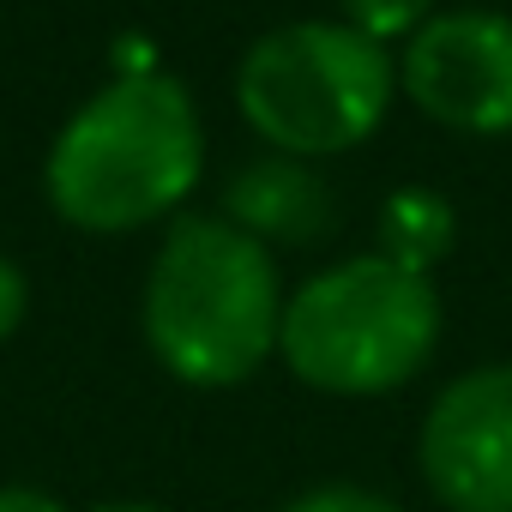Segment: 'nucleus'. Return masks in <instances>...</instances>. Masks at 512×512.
Instances as JSON below:
<instances>
[{
	"mask_svg": "<svg viewBox=\"0 0 512 512\" xmlns=\"http://www.w3.org/2000/svg\"><path fill=\"white\" fill-rule=\"evenodd\" d=\"M0 512H67V506L37 482H7L0 488Z\"/></svg>",
	"mask_w": 512,
	"mask_h": 512,
	"instance_id": "nucleus-12",
	"label": "nucleus"
},
{
	"mask_svg": "<svg viewBox=\"0 0 512 512\" xmlns=\"http://www.w3.org/2000/svg\"><path fill=\"white\" fill-rule=\"evenodd\" d=\"M284 326L272 247L229 217H175L145 278V344L181 386L223 392L253 380Z\"/></svg>",
	"mask_w": 512,
	"mask_h": 512,
	"instance_id": "nucleus-2",
	"label": "nucleus"
},
{
	"mask_svg": "<svg viewBox=\"0 0 512 512\" xmlns=\"http://www.w3.org/2000/svg\"><path fill=\"white\" fill-rule=\"evenodd\" d=\"M428 7H434V0H344V25L386 49V43L422 31L428 25Z\"/></svg>",
	"mask_w": 512,
	"mask_h": 512,
	"instance_id": "nucleus-9",
	"label": "nucleus"
},
{
	"mask_svg": "<svg viewBox=\"0 0 512 512\" xmlns=\"http://www.w3.org/2000/svg\"><path fill=\"white\" fill-rule=\"evenodd\" d=\"M404 91L452 133H512V19L488 7L428 19L404 49Z\"/></svg>",
	"mask_w": 512,
	"mask_h": 512,
	"instance_id": "nucleus-6",
	"label": "nucleus"
},
{
	"mask_svg": "<svg viewBox=\"0 0 512 512\" xmlns=\"http://www.w3.org/2000/svg\"><path fill=\"white\" fill-rule=\"evenodd\" d=\"M223 217L266 247H308V241L332 235L338 199L302 157H260L229 181Z\"/></svg>",
	"mask_w": 512,
	"mask_h": 512,
	"instance_id": "nucleus-7",
	"label": "nucleus"
},
{
	"mask_svg": "<svg viewBox=\"0 0 512 512\" xmlns=\"http://www.w3.org/2000/svg\"><path fill=\"white\" fill-rule=\"evenodd\" d=\"M205 169V127L169 73H121L55 133L43 187L61 223L127 235L169 217Z\"/></svg>",
	"mask_w": 512,
	"mask_h": 512,
	"instance_id": "nucleus-1",
	"label": "nucleus"
},
{
	"mask_svg": "<svg viewBox=\"0 0 512 512\" xmlns=\"http://www.w3.org/2000/svg\"><path fill=\"white\" fill-rule=\"evenodd\" d=\"M284 512H404V506L374 494V488H362V482H320V488L296 494Z\"/></svg>",
	"mask_w": 512,
	"mask_h": 512,
	"instance_id": "nucleus-10",
	"label": "nucleus"
},
{
	"mask_svg": "<svg viewBox=\"0 0 512 512\" xmlns=\"http://www.w3.org/2000/svg\"><path fill=\"white\" fill-rule=\"evenodd\" d=\"M374 241H380L374 247L380 260L428 278L446 253H452V241H458V211L440 193H428V187H398L380 205V217H374Z\"/></svg>",
	"mask_w": 512,
	"mask_h": 512,
	"instance_id": "nucleus-8",
	"label": "nucleus"
},
{
	"mask_svg": "<svg viewBox=\"0 0 512 512\" xmlns=\"http://www.w3.org/2000/svg\"><path fill=\"white\" fill-rule=\"evenodd\" d=\"M25 314H31V284H25V272L7 260V253H0V344L25 326Z\"/></svg>",
	"mask_w": 512,
	"mask_h": 512,
	"instance_id": "nucleus-11",
	"label": "nucleus"
},
{
	"mask_svg": "<svg viewBox=\"0 0 512 512\" xmlns=\"http://www.w3.org/2000/svg\"><path fill=\"white\" fill-rule=\"evenodd\" d=\"M440 344V296L428 278L356 253L284 296L278 356L326 398H386L410 386Z\"/></svg>",
	"mask_w": 512,
	"mask_h": 512,
	"instance_id": "nucleus-3",
	"label": "nucleus"
},
{
	"mask_svg": "<svg viewBox=\"0 0 512 512\" xmlns=\"http://www.w3.org/2000/svg\"><path fill=\"white\" fill-rule=\"evenodd\" d=\"M416 470L446 512H512V362L470 368L434 392Z\"/></svg>",
	"mask_w": 512,
	"mask_h": 512,
	"instance_id": "nucleus-5",
	"label": "nucleus"
},
{
	"mask_svg": "<svg viewBox=\"0 0 512 512\" xmlns=\"http://www.w3.org/2000/svg\"><path fill=\"white\" fill-rule=\"evenodd\" d=\"M392 55L350 25L302 19L266 31L235 73L247 127L278 157H338L362 145L392 103Z\"/></svg>",
	"mask_w": 512,
	"mask_h": 512,
	"instance_id": "nucleus-4",
	"label": "nucleus"
},
{
	"mask_svg": "<svg viewBox=\"0 0 512 512\" xmlns=\"http://www.w3.org/2000/svg\"><path fill=\"white\" fill-rule=\"evenodd\" d=\"M97 512H163V506H145V500H115V506H97Z\"/></svg>",
	"mask_w": 512,
	"mask_h": 512,
	"instance_id": "nucleus-13",
	"label": "nucleus"
}]
</instances>
